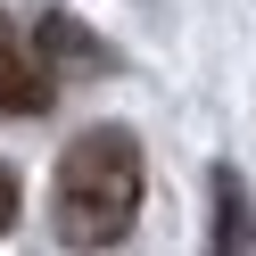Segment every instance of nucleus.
<instances>
[{
  "label": "nucleus",
  "instance_id": "1",
  "mask_svg": "<svg viewBox=\"0 0 256 256\" xmlns=\"http://www.w3.org/2000/svg\"><path fill=\"white\" fill-rule=\"evenodd\" d=\"M140 140L124 124H91L66 157H58V182H50V223L66 248H116L140 215Z\"/></svg>",
  "mask_w": 256,
  "mask_h": 256
},
{
  "label": "nucleus",
  "instance_id": "2",
  "mask_svg": "<svg viewBox=\"0 0 256 256\" xmlns=\"http://www.w3.org/2000/svg\"><path fill=\"white\" fill-rule=\"evenodd\" d=\"M50 100H58V74L34 58L17 17L0 8V116H50Z\"/></svg>",
  "mask_w": 256,
  "mask_h": 256
},
{
  "label": "nucleus",
  "instance_id": "3",
  "mask_svg": "<svg viewBox=\"0 0 256 256\" xmlns=\"http://www.w3.org/2000/svg\"><path fill=\"white\" fill-rule=\"evenodd\" d=\"M25 42H34V58L58 74V83H66V74H108V66H116V50H108L83 17H58V8H50V17H34V34H25Z\"/></svg>",
  "mask_w": 256,
  "mask_h": 256
},
{
  "label": "nucleus",
  "instance_id": "4",
  "mask_svg": "<svg viewBox=\"0 0 256 256\" xmlns=\"http://www.w3.org/2000/svg\"><path fill=\"white\" fill-rule=\"evenodd\" d=\"M206 198H215V223H206V248H223V256L256 248V206H248V182H240L232 166H215V174H206Z\"/></svg>",
  "mask_w": 256,
  "mask_h": 256
},
{
  "label": "nucleus",
  "instance_id": "5",
  "mask_svg": "<svg viewBox=\"0 0 256 256\" xmlns=\"http://www.w3.org/2000/svg\"><path fill=\"white\" fill-rule=\"evenodd\" d=\"M17 215H25V182L0 166V240H8V223H17Z\"/></svg>",
  "mask_w": 256,
  "mask_h": 256
}]
</instances>
